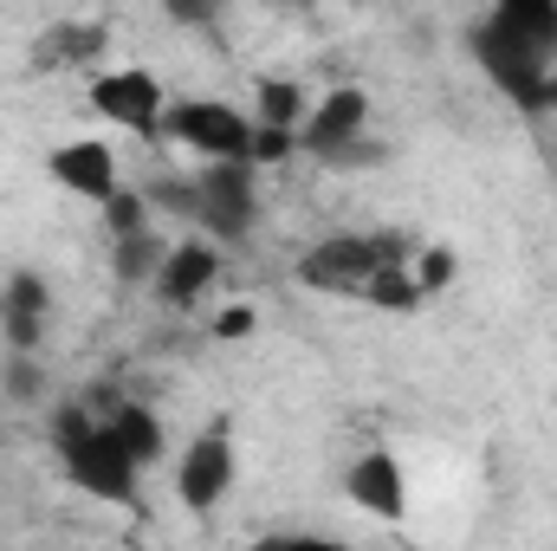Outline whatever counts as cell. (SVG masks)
<instances>
[{"instance_id":"cell-7","label":"cell","mask_w":557,"mask_h":551,"mask_svg":"<svg viewBox=\"0 0 557 551\" xmlns=\"http://www.w3.org/2000/svg\"><path fill=\"white\" fill-rule=\"evenodd\" d=\"M85 98H91V111H98L111 131H124V137H137V143H162L169 85H162L149 65H104V72H91Z\"/></svg>"},{"instance_id":"cell-3","label":"cell","mask_w":557,"mask_h":551,"mask_svg":"<svg viewBox=\"0 0 557 551\" xmlns=\"http://www.w3.org/2000/svg\"><path fill=\"white\" fill-rule=\"evenodd\" d=\"M370 118H376V98L363 85H331L305 111L298 149L324 169H370V162H383V143L370 137Z\"/></svg>"},{"instance_id":"cell-1","label":"cell","mask_w":557,"mask_h":551,"mask_svg":"<svg viewBox=\"0 0 557 551\" xmlns=\"http://www.w3.org/2000/svg\"><path fill=\"white\" fill-rule=\"evenodd\" d=\"M52 448H59V467H65V480H72L78 493H91V500H111V506L137 500L143 474H149L137 454L124 448V434L111 428L104 396L65 403V409L52 415Z\"/></svg>"},{"instance_id":"cell-2","label":"cell","mask_w":557,"mask_h":551,"mask_svg":"<svg viewBox=\"0 0 557 551\" xmlns=\"http://www.w3.org/2000/svg\"><path fill=\"white\" fill-rule=\"evenodd\" d=\"M467 59L486 72V85H493L512 111H525V118L557 111V59L532 52L525 39H512V33H506V26H493L486 13L467 26Z\"/></svg>"},{"instance_id":"cell-20","label":"cell","mask_w":557,"mask_h":551,"mask_svg":"<svg viewBox=\"0 0 557 551\" xmlns=\"http://www.w3.org/2000/svg\"><path fill=\"white\" fill-rule=\"evenodd\" d=\"M214 338H253V311H247V305H227V311L214 318Z\"/></svg>"},{"instance_id":"cell-8","label":"cell","mask_w":557,"mask_h":551,"mask_svg":"<svg viewBox=\"0 0 557 551\" xmlns=\"http://www.w3.org/2000/svg\"><path fill=\"white\" fill-rule=\"evenodd\" d=\"M234 480H240V448H234V428H227V421L201 428V434L175 454V500H182L188 513H214V506L234 493Z\"/></svg>"},{"instance_id":"cell-6","label":"cell","mask_w":557,"mask_h":551,"mask_svg":"<svg viewBox=\"0 0 557 551\" xmlns=\"http://www.w3.org/2000/svg\"><path fill=\"white\" fill-rule=\"evenodd\" d=\"M188 228L221 247H247L260 228V162H201Z\"/></svg>"},{"instance_id":"cell-13","label":"cell","mask_w":557,"mask_h":551,"mask_svg":"<svg viewBox=\"0 0 557 551\" xmlns=\"http://www.w3.org/2000/svg\"><path fill=\"white\" fill-rule=\"evenodd\" d=\"M104 52H111L104 20H59V26H46V39H39V65H46V72H85V65H98Z\"/></svg>"},{"instance_id":"cell-12","label":"cell","mask_w":557,"mask_h":551,"mask_svg":"<svg viewBox=\"0 0 557 551\" xmlns=\"http://www.w3.org/2000/svg\"><path fill=\"white\" fill-rule=\"evenodd\" d=\"M46 331H52V285H46V273L20 267L0 285V344L7 351H39Z\"/></svg>"},{"instance_id":"cell-17","label":"cell","mask_w":557,"mask_h":551,"mask_svg":"<svg viewBox=\"0 0 557 551\" xmlns=\"http://www.w3.org/2000/svg\"><path fill=\"white\" fill-rule=\"evenodd\" d=\"M98 215H104V228H111V234H137V228H156V208H149L143 182H124V188H117V195H111Z\"/></svg>"},{"instance_id":"cell-15","label":"cell","mask_w":557,"mask_h":551,"mask_svg":"<svg viewBox=\"0 0 557 551\" xmlns=\"http://www.w3.org/2000/svg\"><path fill=\"white\" fill-rule=\"evenodd\" d=\"M0 390H7V403L39 409V403H46V370H39V351H7V364H0Z\"/></svg>"},{"instance_id":"cell-5","label":"cell","mask_w":557,"mask_h":551,"mask_svg":"<svg viewBox=\"0 0 557 551\" xmlns=\"http://www.w3.org/2000/svg\"><path fill=\"white\" fill-rule=\"evenodd\" d=\"M162 143L201 156V162H253L260 143V118L234 98H169L162 118Z\"/></svg>"},{"instance_id":"cell-10","label":"cell","mask_w":557,"mask_h":551,"mask_svg":"<svg viewBox=\"0 0 557 551\" xmlns=\"http://www.w3.org/2000/svg\"><path fill=\"white\" fill-rule=\"evenodd\" d=\"M337 493H344L363 519L396 526V519L409 513V467H403L396 448H363V454L337 474Z\"/></svg>"},{"instance_id":"cell-21","label":"cell","mask_w":557,"mask_h":551,"mask_svg":"<svg viewBox=\"0 0 557 551\" xmlns=\"http://www.w3.org/2000/svg\"><path fill=\"white\" fill-rule=\"evenodd\" d=\"M273 7H292V13H311L318 0H273Z\"/></svg>"},{"instance_id":"cell-4","label":"cell","mask_w":557,"mask_h":551,"mask_svg":"<svg viewBox=\"0 0 557 551\" xmlns=\"http://www.w3.org/2000/svg\"><path fill=\"white\" fill-rule=\"evenodd\" d=\"M416 247L409 241H396V234H324V241H311L305 254H298V285H311V292H324V298H363L370 305V285L376 273L389 267V260H409Z\"/></svg>"},{"instance_id":"cell-19","label":"cell","mask_w":557,"mask_h":551,"mask_svg":"<svg viewBox=\"0 0 557 551\" xmlns=\"http://www.w3.org/2000/svg\"><path fill=\"white\" fill-rule=\"evenodd\" d=\"M162 13H169L182 33H208V26H221L227 0H162Z\"/></svg>"},{"instance_id":"cell-22","label":"cell","mask_w":557,"mask_h":551,"mask_svg":"<svg viewBox=\"0 0 557 551\" xmlns=\"http://www.w3.org/2000/svg\"><path fill=\"white\" fill-rule=\"evenodd\" d=\"M0 403H7V390H0Z\"/></svg>"},{"instance_id":"cell-14","label":"cell","mask_w":557,"mask_h":551,"mask_svg":"<svg viewBox=\"0 0 557 551\" xmlns=\"http://www.w3.org/2000/svg\"><path fill=\"white\" fill-rule=\"evenodd\" d=\"M162 254H169V241H162L156 228L111 234V273H117V285H143V292H149V279H156V267H162Z\"/></svg>"},{"instance_id":"cell-11","label":"cell","mask_w":557,"mask_h":551,"mask_svg":"<svg viewBox=\"0 0 557 551\" xmlns=\"http://www.w3.org/2000/svg\"><path fill=\"white\" fill-rule=\"evenodd\" d=\"M46 175H52L65 195L91 201V208H104V201L124 188V169H117V143H111V137H72V143H59V149L46 156Z\"/></svg>"},{"instance_id":"cell-9","label":"cell","mask_w":557,"mask_h":551,"mask_svg":"<svg viewBox=\"0 0 557 551\" xmlns=\"http://www.w3.org/2000/svg\"><path fill=\"white\" fill-rule=\"evenodd\" d=\"M221 273H227V247L208 241V234H195V228H182V234L169 241L156 279H149V292H156L169 311H195V305L221 285Z\"/></svg>"},{"instance_id":"cell-16","label":"cell","mask_w":557,"mask_h":551,"mask_svg":"<svg viewBox=\"0 0 557 551\" xmlns=\"http://www.w3.org/2000/svg\"><path fill=\"white\" fill-rule=\"evenodd\" d=\"M305 91L292 85V78H260V105H253V118L260 124H273V131H298L305 124Z\"/></svg>"},{"instance_id":"cell-18","label":"cell","mask_w":557,"mask_h":551,"mask_svg":"<svg viewBox=\"0 0 557 551\" xmlns=\"http://www.w3.org/2000/svg\"><path fill=\"white\" fill-rule=\"evenodd\" d=\"M409 273H416L421 298H434V292H447V285H454L460 260H454L447 247H416V254H409Z\"/></svg>"}]
</instances>
